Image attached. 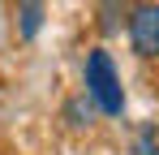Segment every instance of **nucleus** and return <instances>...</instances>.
Masks as SVG:
<instances>
[{"instance_id":"obj_1","label":"nucleus","mask_w":159,"mask_h":155,"mask_svg":"<svg viewBox=\"0 0 159 155\" xmlns=\"http://www.w3.org/2000/svg\"><path fill=\"white\" fill-rule=\"evenodd\" d=\"M82 82H86V95L95 99V108L103 116H120L125 112V86H120V73H116L107 48H90L86 69H82Z\"/></svg>"},{"instance_id":"obj_2","label":"nucleus","mask_w":159,"mask_h":155,"mask_svg":"<svg viewBox=\"0 0 159 155\" xmlns=\"http://www.w3.org/2000/svg\"><path fill=\"white\" fill-rule=\"evenodd\" d=\"M129 48L138 60H159V0H138L125 22Z\"/></svg>"},{"instance_id":"obj_3","label":"nucleus","mask_w":159,"mask_h":155,"mask_svg":"<svg viewBox=\"0 0 159 155\" xmlns=\"http://www.w3.org/2000/svg\"><path fill=\"white\" fill-rule=\"evenodd\" d=\"M43 22H48V4L43 0H17V39L22 43H34Z\"/></svg>"},{"instance_id":"obj_4","label":"nucleus","mask_w":159,"mask_h":155,"mask_svg":"<svg viewBox=\"0 0 159 155\" xmlns=\"http://www.w3.org/2000/svg\"><path fill=\"white\" fill-rule=\"evenodd\" d=\"M138 0H99V35H120Z\"/></svg>"},{"instance_id":"obj_5","label":"nucleus","mask_w":159,"mask_h":155,"mask_svg":"<svg viewBox=\"0 0 159 155\" xmlns=\"http://www.w3.org/2000/svg\"><path fill=\"white\" fill-rule=\"evenodd\" d=\"M95 112H99V108H95V99H90V95H86V91H82V95H73V99L65 103V108H60V116H65V125L69 129H90L95 125Z\"/></svg>"},{"instance_id":"obj_6","label":"nucleus","mask_w":159,"mask_h":155,"mask_svg":"<svg viewBox=\"0 0 159 155\" xmlns=\"http://www.w3.org/2000/svg\"><path fill=\"white\" fill-rule=\"evenodd\" d=\"M133 155H159V134H155V125H146L142 134H138V147H133Z\"/></svg>"}]
</instances>
